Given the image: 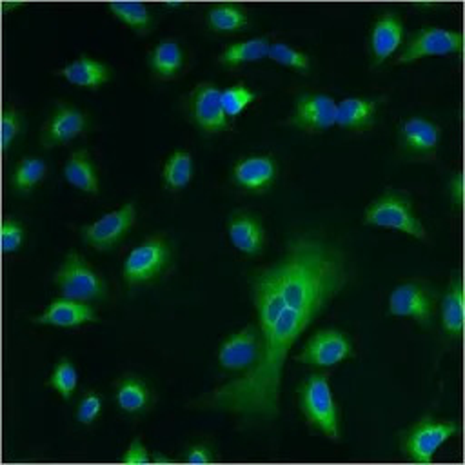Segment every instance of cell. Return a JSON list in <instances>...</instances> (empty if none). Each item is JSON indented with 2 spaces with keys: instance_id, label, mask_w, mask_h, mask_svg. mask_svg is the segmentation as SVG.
<instances>
[{
  "instance_id": "1",
  "label": "cell",
  "mask_w": 465,
  "mask_h": 465,
  "mask_svg": "<svg viewBox=\"0 0 465 465\" xmlns=\"http://www.w3.org/2000/svg\"><path fill=\"white\" fill-rule=\"evenodd\" d=\"M347 282V258L338 243L318 232L291 236L280 256L249 278L254 323L262 336L258 361L200 396L198 409L245 421L276 420L291 349Z\"/></svg>"
},
{
  "instance_id": "2",
  "label": "cell",
  "mask_w": 465,
  "mask_h": 465,
  "mask_svg": "<svg viewBox=\"0 0 465 465\" xmlns=\"http://www.w3.org/2000/svg\"><path fill=\"white\" fill-rule=\"evenodd\" d=\"M298 409L309 427L322 432L327 440H340L341 420L338 403L332 396L329 372L316 371L300 381Z\"/></svg>"
},
{
  "instance_id": "3",
  "label": "cell",
  "mask_w": 465,
  "mask_h": 465,
  "mask_svg": "<svg viewBox=\"0 0 465 465\" xmlns=\"http://www.w3.org/2000/svg\"><path fill=\"white\" fill-rule=\"evenodd\" d=\"M361 222L363 225L392 229L416 240H425L427 236L425 225L418 218L411 196L398 189H385L372 198L363 211Z\"/></svg>"
},
{
  "instance_id": "4",
  "label": "cell",
  "mask_w": 465,
  "mask_h": 465,
  "mask_svg": "<svg viewBox=\"0 0 465 465\" xmlns=\"http://www.w3.org/2000/svg\"><path fill=\"white\" fill-rule=\"evenodd\" d=\"M173 262V245L163 234H151L134 245L122 263V280L127 289L160 278Z\"/></svg>"
},
{
  "instance_id": "5",
  "label": "cell",
  "mask_w": 465,
  "mask_h": 465,
  "mask_svg": "<svg viewBox=\"0 0 465 465\" xmlns=\"http://www.w3.org/2000/svg\"><path fill=\"white\" fill-rule=\"evenodd\" d=\"M53 283L58 296L78 302H104L107 298V282L91 267L78 252L69 251L53 274Z\"/></svg>"
},
{
  "instance_id": "6",
  "label": "cell",
  "mask_w": 465,
  "mask_h": 465,
  "mask_svg": "<svg viewBox=\"0 0 465 465\" xmlns=\"http://www.w3.org/2000/svg\"><path fill=\"white\" fill-rule=\"evenodd\" d=\"M460 432L454 420H438L430 414L420 416L400 432V452L411 463H430L436 450Z\"/></svg>"
},
{
  "instance_id": "7",
  "label": "cell",
  "mask_w": 465,
  "mask_h": 465,
  "mask_svg": "<svg viewBox=\"0 0 465 465\" xmlns=\"http://www.w3.org/2000/svg\"><path fill=\"white\" fill-rule=\"evenodd\" d=\"M440 294L436 289L420 278L398 283L387 298V314L396 318H411L420 327L430 329L438 314Z\"/></svg>"
},
{
  "instance_id": "8",
  "label": "cell",
  "mask_w": 465,
  "mask_h": 465,
  "mask_svg": "<svg viewBox=\"0 0 465 465\" xmlns=\"http://www.w3.org/2000/svg\"><path fill=\"white\" fill-rule=\"evenodd\" d=\"M463 51V33L454 29H445L440 25H423L405 36L396 64L407 65L427 56H449L461 54Z\"/></svg>"
},
{
  "instance_id": "9",
  "label": "cell",
  "mask_w": 465,
  "mask_h": 465,
  "mask_svg": "<svg viewBox=\"0 0 465 465\" xmlns=\"http://www.w3.org/2000/svg\"><path fill=\"white\" fill-rule=\"evenodd\" d=\"M187 120L203 134H220L231 127L222 107V89L209 80L198 82L183 100Z\"/></svg>"
},
{
  "instance_id": "10",
  "label": "cell",
  "mask_w": 465,
  "mask_h": 465,
  "mask_svg": "<svg viewBox=\"0 0 465 465\" xmlns=\"http://www.w3.org/2000/svg\"><path fill=\"white\" fill-rule=\"evenodd\" d=\"M354 349L351 338L334 327H323L312 332L298 354H294V361L316 367V369H327L334 367L349 358H352Z\"/></svg>"
},
{
  "instance_id": "11",
  "label": "cell",
  "mask_w": 465,
  "mask_h": 465,
  "mask_svg": "<svg viewBox=\"0 0 465 465\" xmlns=\"http://www.w3.org/2000/svg\"><path fill=\"white\" fill-rule=\"evenodd\" d=\"M136 222V205L133 202H125L118 209H113L94 222L82 225L80 236L82 242L100 252H107L114 249L133 229Z\"/></svg>"
},
{
  "instance_id": "12",
  "label": "cell",
  "mask_w": 465,
  "mask_h": 465,
  "mask_svg": "<svg viewBox=\"0 0 465 465\" xmlns=\"http://www.w3.org/2000/svg\"><path fill=\"white\" fill-rule=\"evenodd\" d=\"M398 151L405 160L420 162L436 154L441 143V127L421 114L407 116L398 125Z\"/></svg>"
},
{
  "instance_id": "13",
  "label": "cell",
  "mask_w": 465,
  "mask_h": 465,
  "mask_svg": "<svg viewBox=\"0 0 465 465\" xmlns=\"http://www.w3.org/2000/svg\"><path fill=\"white\" fill-rule=\"evenodd\" d=\"M336 107L338 102L327 93H302L285 124L307 134L325 133L336 125Z\"/></svg>"
},
{
  "instance_id": "14",
  "label": "cell",
  "mask_w": 465,
  "mask_h": 465,
  "mask_svg": "<svg viewBox=\"0 0 465 465\" xmlns=\"http://www.w3.org/2000/svg\"><path fill=\"white\" fill-rule=\"evenodd\" d=\"M262 336L256 323H247L229 334L218 347V365L227 372L242 374L249 371L260 358Z\"/></svg>"
},
{
  "instance_id": "15",
  "label": "cell",
  "mask_w": 465,
  "mask_h": 465,
  "mask_svg": "<svg viewBox=\"0 0 465 465\" xmlns=\"http://www.w3.org/2000/svg\"><path fill=\"white\" fill-rule=\"evenodd\" d=\"M89 127V116L67 102H58L47 120L40 127L38 143L44 149H53L69 143L82 136Z\"/></svg>"
},
{
  "instance_id": "16",
  "label": "cell",
  "mask_w": 465,
  "mask_h": 465,
  "mask_svg": "<svg viewBox=\"0 0 465 465\" xmlns=\"http://www.w3.org/2000/svg\"><path fill=\"white\" fill-rule=\"evenodd\" d=\"M405 40V24L398 11L383 9L376 15L369 31L371 65H383L394 53L400 51Z\"/></svg>"
},
{
  "instance_id": "17",
  "label": "cell",
  "mask_w": 465,
  "mask_h": 465,
  "mask_svg": "<svg viewBox=\"0 0 465 465\" xmlns=\"http://www.w3.org/2000/svg\"><path fill=\"white\" fill-rule=\"evenodd\" d=\"M278 180V163L271 154H249L231 167V182L249 194H265Z\"/></svg>"
},
{
  "instance_id": "18",
  "label": "cell",
  "mask_w": 465,
  "mask_h": 465,
  "mask_svg": "<svg viewBox=\"0 0 465 465\" xmlns=\"http://www.w3.org/2000/svg\"><path fill=\"white\" fill-rule=\"evenodd\" d=\"M36 325H49V327H80L84 323H96L98 312L87 302L69 300V298H54L49 305L36 316L31 318Z\"/></svg>"
},
{
  "instance_id": "19",
  "label": "cell",
  "mask_w": 465,
  "mask_h": 465,
  "mask_svg": "<svg viewBox=\"0 0 465 465\" xmlns=\"http://www.w3.org/2000/svg\"><path fill=\"white\" fill-rule=\"evenodd\" d=\"M227 236L231 245L245 256H258L265 245V227L258 214L234 211L227 218Z\"/></svg>"
},
{
  "instance_id": "20",
  "label": "cell",
  "mask_w": 465,
  "mask_h": 465,
  "mask_svg": "<svg viewBox=\"0 0 465 465\" xmlns=\"http://www.w3.org/2000/svg\"><path fill=\"white\" fill-rule=\"evenodd\" d=\"M438 316L443 336L449 341L461 340L465 327V294L463 278L456 274L447 283L443 294L438 300Z\"/></svg>"
},
{
  "instance_id": "21",
  "label": "cell",
  "mask_w": 465,
  "mask_h": 465,
  "mask_svg": "<svg viewBox=\"0 0 465 465\" xmlns=\"http://www.w3.org/2000/svg\"><path fill=\"white\" fill-rule=\"evenodd\" d=\"M383 98L376 96H347L338 102L336 125L349 133L369 131L378 116Z\"/></svg>"
},
{
  "instance_id": "22",
  "label": "cell",
  "mask_w": 465,
  "mask_h": 465,
  "mask_svg": "<svg viewBox=\"0 0 465 465\" xmlns=\"http://www.w3.org/2000/svg\"><path fill=\"white\" fill-rule=\"evenodd\" d=\"M56 74L74 87L98 89L111 80L113 71L102 60H96L89 54H80L76 60L60 67Z\"/></svg>"
},
{
  "instance_id": "23",
  "label": "cell",
  "mask_w": 465,
  "mask_h": 465,
  "mask_svg": "<svg viewBox=\"0 0 465 465\" xmlns=\"http://www.w3.org/2000/svg\"><path fill=\"white\" fill-rule=\"evenodd\" d=\"M185 65V53L178 40L163 38L147 54V67L156 80L176 78Z\"/></svg>"
},
{
  "instance_id": "24",
  "label": "cell",
  "mask_w": 465,
  "mask_h": 465,
  "mask_svg": "<svg viewBox=\"0 0 465 465\" xmlns=\"http://www.w3.org/2000/svg\"><path fill=\"white\" fill-rule=\"evenodd\" d=\"M113 398L122 412L134 416L149 409L153 401V392L142 378L134 374H124L114 381Z\"/></svg>"
},
{
  "instance_id": "25",
  "label": "cell",
  "mask_w": 465,
  "mask_h": 465,
  "mask_svg": "<svg viewBox=\"0 0 465 465\" xmlns=\"http://www.w3.org/2000/svg\"><path fill=\"white\" fill-rule=\"evenodd\" d=\"M62 173L71 187L87 194L100 193V178L87 149H74L67 156Z\"/></svg>"
},
{
  "instance_id": "26",
  "label": "cell",
  "mask_w": 465,
  "mask_h": 465,
  "mask_svg": "<svg viewBox=\"0 0 465 465\" xmlns=\"http://www.w3.org/2000/svg\"><path fill=\"white\" fill-rule=\"evenodd\" d=\"M271 40L267 36H252L247 40H238L229 44L216 58L218 65L223 69H238L245 64H254L267 60Z\"/></svg>"
},
{
  "instance_id": "27",
  "label": "cell",
  "mask_w": 465,
  "mask_h": 465,
  "mask_svg": "<svg viewBox=\"0 0 465 465\" xmlns=\"http://www.w3.org/2000/svg\"><path fill=\"white\" fill-rule=\"evenodd\" d=\"M193 173H194V165H193L191 153L185 149H176L165 158L162 165L163 187L171 193H178L191 183Z\"/></svg>"
},
{
  "instance_id": "28",
  "label": "cell",
  "mask_w": 465,
  "mask_h": 465,
  "mask_svg": "<svg viewBox=\"0 0 465 465\" xmlns=\"http://www.w3.org/2000/svg\"><path fill=\"white\" fill-rule=\"evenodd\" d=\"M47 163L40 156H22L9 176V187L15 194L25 196L45 178Z\"/></svg>"
},
{
  "instance_id": "29",
  "label": "cell",
  "mask_w": 465,
  "mask_h": 465,
  "mask_svg": "<svg viewBox=\"0 0 465 465\" xmlns=\"http://www.w3.org/2000/svg\"><path fill=\"white\" fill-rule=\"evenodd\" d=\"M205 24L214 33H238L249 25L245 9L238 4H214L205 13Z\"/></svg>"
},
{
  "instance_id": "30",
  "label": "cell",
  "mask_w": 465,
  "mask_h": 465,
  "mask_svg": "<svg viewBox=\"0 0 465 465\" xmlns=\"http://www.w3.org/2000/svg\"><path fill=\"white\" fill-rule=\"evenodd\" d=\"M107 7L116 20L138 35H147L154 27V15L151 13V7L142 2H111Z\"/></svg>"
},
{
  "instance_id": "31",
  "label": "cell",
  "mask_w": 465,
  "mask_h": 465,
  "mask_svg": "<svg viewBox=\"0 0 465 465\" xmlns=\"http://www.w3.org/2000/svg\"><path fill=\"white\" fill-rule=\"evenodd\" d=\"M45 385L53 389L64 401H69L78 387V371L73 360H69L67 356H60L53 365Z\"/></svg>"
},
{
  "instance_id": "32",
  "label": "cell",
  "mask_w": 465,
  "mask_h": 465,
  "mask_svg": "<svg viewBox=\"0 0 465 465\" xmlns=\"http://www.w3.org/2000/svg\"><path fill=\"white\" fill-rule=\"evenodd\" d=\"M267 60H272L278 65L289 67L300 74H309L311 71V56L285 42H271Z\"/></svg>"
},
{
  "instance_id": "33",
  "label": "cell",
  "mask_w": 465,
  "mask_h": 465,
  "mask_svg": "<svg viewBox=\"0 0 465 465\" xmlns=\"http://www.w3.org/2000/svg\"><path fill=\"white\" fill-rule=\"evenodd\" d=\"M256 98H258V94L243 82H236V84L222 89V107L229 120L242 114Z\"/></svg>"
},
{
  "instance_id": "34",
  "label": "cell",
  "mask_w": 465,
  "mask_h": 465,
  "mask_svg": "<svg viewBox=\"0 0 465 465\" xmlns=\"http://www.w3.org/2000/svg\"><path fill=\"white\" fill-rule=\"evenodd\" d=\"M22 131H24V114L15 107L5 105L0 116V145L4 154L15 145Z\"/></svg>"
},
{
  "instance_id": "35",
  "label": "cell",
  "mask_w": 465,
  "mask_h": 465,
  "mask_svg": "<svg viewBox=\"0 0 465 465\" xmlns=\"http://www.w3.org/2000/svg\"><path fill=\"white\" fill-rule=\"evenodd\" d=\"M102 409H104L102 396L94 389H85L84 394L80 396L78 403H76V411H74L76 421L80 425L89 427V425H93L100 418Z\"/></svg>"
},
{
  "instance_id": "36",
  "label": "cell",
  "mask_w": 465,
  "mask_h": 465,
  "mask_svg": "<svg viewBox=\"0 0 465 465\" xmlns=\"http://www.w3.org/2000/svg\"><path fill=\"white\" fill-rule=\"evenodd\" d=\"M24 242H25V229H24V225L16 218L5 216L2 220V225H0L2 252L4 254L18 252L22 249Z\"/></svg>"
},
{
  "instance_id": "37",
  "label": "cell",
  "mask_w": 465,
  "mask_h": 465,
  "mask_svg": "<svg viewBox=\"0 0 465 465\" xmlns=\"http://www.w3.org/2000/svg\"><path fill=\"white\" fill-rule=\"evenodd\" d=\"M122 463L127 465H143V463H151V456H149V449L147 445L142 441L140 436H136L134 440H131V443L127 445L124 456H122Z\"/></svg>"
},
{
  "instance_id": "38",
  "label": "cell",
  "mask_w": 465,
  "mask_h": 465,
  "mask_svg": "<svg viewBox=\"0 0 465 465\" xmlns=\"http://www.w3.org/2000/svg\"><path fill=\"white\" fill-rule=\"evenodd\" d=\"M185 463H211L214 461L213 449L207 443H193L183 450Z\"/></svg>"
},
{
  "instance_id": "39",
  "label": "cell",
  "mask_w": 465,
  "mask_h": 465,
  "mask_svg": "<svg viewBox=\"0 0 465 465\" xmlns=\"http://www.w3.org/2000/svg\"><path fill=\"white\" fill-rule=\"evenodd\" d=\"M447 189H449V198L454 203V207L461 209L463 207V196H465V182H463V173L460 169L450 176V180L447 183Z\"/></svg>"
},
{
  "instance_id": "40",
  "label": "cell",
  "mask_w": 465,
  "mask_h": 465,
  "mask_svg": "<svg viewBox=\"0 0 465 465\" xmlns=\"http://www.w3.org/2000/svg\"><path fill=\"white\" fill-rule=\"evenodd\" d=\"M151 463H171V458H165L162 454H154V456H151Z\"/></svg>"
},
{
  "instance_id": "41",
  "label": "cell",
  "mask_w": 465,
  "mask_h": 465,
  "mask_svg": "<svg viewBox=\"0 0 465 465\" xmlns=\"http://www.w3.org/2000/svg\"><path fill=\"white\" fill-rule=\"evenodd\" d=\"M165 7H169V9H180V7H183V4L182 2H171V4H165Z\"/></svg>"
}]
</instances>
